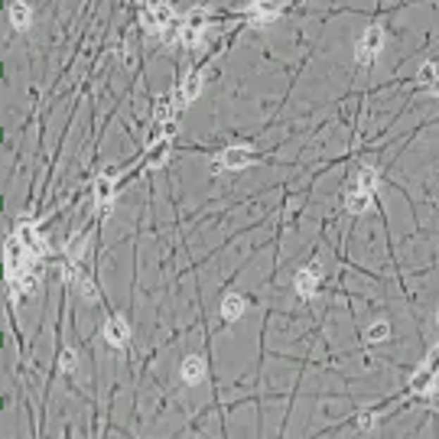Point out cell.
I'll list each match as a JSON object with an SVG mask.
<instances>
[{
    "label": "cell",
    "mask_w": 439,
    "mask_h": 439,
    "mask_svg": "<svg viewBox=\"0 0 439 439\" xmlns=\"http://www.w3.org/2000/svg\"><path fill=\"white\" fill-rule=\"evenodd\" d=\"M384 46H388V33H384V26H381V23L364 26L361 36H358V42H355V62H358V66H374V62L381 59Z\"/></svg>",
    "instance_id": "obj_1"
},
{
    "label": "cell",
    "mask_w": 439,
    "mask_h": 439,
    "mask_svg": "<svg viewBox=\"0 0 439 439\" xmlns=\"http://www.w3.org/2000/svg\"><path fill=\"white\" fill-rule=\"evenodd\" d=\"M179 20L176 13H173V7H169L166 0H150L144 10H140V26H144L147 33L153 36H163L166 30H173Z\"/></svg>",
    "instance_id": "obj_2"
},
{
    "label": "cell",
    "mask_w": 439,
    "mask_h": 439,
    "mask_svg": "<svg viewBox=\"0 0 439 439\" xmlns=\"http://www.w3.org/2000/svg\"><path fill=\"white\" fill-rule=\"evenodd\" d=\"M254 163H257V150H254V144H247V140H237V144H228L225 150L218 153L215 166H218L221 173H241V169L254 166Z\"/></svg>",
    "instance_id": "obj_3"
},
{
    "label": "cell",
    "mask_w": 439,
    "mask_h": 439,
    "mask_svg": "<svg viewBox=\"0 0 439 439\" xmlns=\"http://www.w3.org/2000/svg\"><path fill=\"white\" fill-rule=\"evenodd\" d=\"M283 7H287V0H247V23L271 26L273 20H280Z\"/></svg>",
    "instance_id": "obj_4"
},
{
    "label": "cell",
    "mask_w": 439,
    "mask_h": 439,
    "mask_svg": "<svg viewBox=\"0 0 439 439\" xmlns=\"http://www.w3.org/2000/svg\"><path fill=\"white\" fill-rule=\"evenodd\" d=\"M319 283H322V264L313 261L309 267H303V271H296L293 277V290L299 299H313L316 293H319Z\"/></svg>",
    "instance_id": "obj_5"
},
{
    "label": "cell",
    "mask_w": 439,
    "mask_h": 439,
    "mask_svg": "<svg viewBox=\"0 0 439 439\" xmlns=\"http://www.w3.org/2000/svg\"><path fill=\"white\" fill-rule=\"evenodd\" d=\"M101 338L111 348H127L130 345V326L124 316H104L101 322Z\"/></svg>",
    "instance_id": "obj_6"
},
{
    "label": "cell",
    "mask_w": 439,
    "mask_h": 439,
    "mask_svg": "<svg viewBox=\"0 0 439 439\" xmlns=\"http://www.w3.org/2000/svg\"><path fill=\"white\" fill-rule=\"evenodd\" d=\"M218 309H221V319L225 322H241L247 316V309H251V299H247L245 293H225Z\"/></svg>",
    "instance_id": "obj_7"
},
{
    "label": "cell",
    "mask_w": 439,
    "mask_h": 439,
    "mask_svg": "<svg viewBox=\"0 0 439 439\" xmlns=\"http://www.w3.org/2000/svg\"><path fill=\"white\" fill-rule=\"evenodd\" d=\"M205 374H209V361H205L202 355H186L183 361H179V378L186 381L189 388H195V384H202Z\"/></svg>",
    "instance_id": "obj_8"
},
{
    "label": "cell",
    "mask_w": 439,
    "mask_h": 439,
    "mask_svg": "<svg viewBox=\"0 0 439 439\" xmlns=\"http://www.w3.org/2000/svg\"><path fill=\"white\" fill-rule=\"evenodd\" d=\"M374 205V192L371 189H361L355 183H348V192H345V211L348 215H364V211H371Z\"/></svg>",
    "instance_id": "obj_9"
},
{
    "label": "cell",
    "mask_w": 439,
    "mask_h": 439,
    "mask_svg": "<svg viewBox=\"0 0 439 439\" xmlns=\"http://www.w3.org/2000/svg\"><path fill=\"white\" fill-rule=\"evenodd\" d=\"M202 88H205V72L202 68H192L186 78H183V85H179V92H176V98L183 104H192L199 94H202Z\"/></svg>",
    "instance_id": "obj_10"
},
{
    "label": "cell",
    "mask_w": 439,
    "mask_h": 439,
    "mask_svg": "<svg viewBox=\"0 0 439 439\" xmlns=\"http://www.w3.org/2000/svg\"><path fill=\"white\" fill-rule=\"evenodd\" d=\"M7 20L13 30H30L33 26V7L26 4V0H10V7H7Z\"/></svg>",
    "instance_id": "obj_11"
},
{
    "label": "cell",
    "mask_w": 439,
    "mask_h": 439,
    "mask_svg": "<svg viewBox=\"0 0 439 439\" xmlns=\"http://www.w3.org/2000/svg\"><path fill=\"white\" fill-rule=\"evenodd\" d=\"M390 338H394V329H390L388 319H374L371 326L364 329V342H368V345H384Z\"/></svg>",
    "instance_id": "obj_12"
},
{
    "label": "cell",
    "mask_w": 439,
    "mask_h": 439,
    "mask_svg": "<svg viewBox=\"0 0 439 439\" xmlns=\"http://www.w3.org/2000/svg\"><path fill=\"white\" fill-rule=\"evenodd\" d=\"M436 82H439V66H436V62H423L420 72H416V85L430 92V88H433Z\"/></svg>",
    "instance_id": "obj_13"
},
{
    "label": "cell",
    "mask_w": 439,
    "mask_h": 439,
    "mask_svg": "<svg viewBox=\"0 0 439 439\" xmlns=\"http://www.w3.org/2000/svg\"><path fill=\"white\" fill-rule=\"evenodd\" d=\"M75 283H78V293H82L88 303H98V287L92 283V277H85V273L78 271L75 273Z\"/></svg>",
    "instance_id": "obj_14"
},
{
    "label": "cell",
    "mask_w": 439,
    "mask_h": 439,
    "mask_svg": "<svg viewBox=\"0 0 439 439\" xmlns=\"http://www.w3.org/2000/svg\"><path fill=\"white\" fill-rule=\"evenodd\" d=\"M78 368V352L75 348H62V355H59V371L62 374H75Z\"/></svg>",
    "instance_id": "obj_15"
},
{
    "label": "cell",
    "mask_w": 439,
    "mask_h": 439,
    "mask_svg": "<svg viewBox=\"0 0 439 439\" xmlns=\"http://www.w3.org/2000/svg\"><path fill=\"white\" fill-rule=\"evenodd\" d=\"M85 247H88V237H85V235H75V237H72V241H68V247H66V251H68V261H82V257H85Z\"/></svg>",
    "instance_id": "obj_16"
}]
</instances>
